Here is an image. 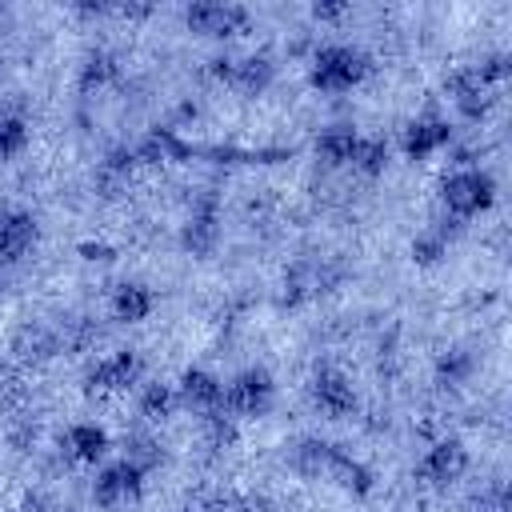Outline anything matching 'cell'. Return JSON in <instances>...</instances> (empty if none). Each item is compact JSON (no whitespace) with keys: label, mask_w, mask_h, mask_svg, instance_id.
Here are the masks:
<instances>
[{"label":"cell","mask_w":512,"mask_h":512,"mask_svg":"<svg viewBox=\"0 0 512 512\" xmlns=\"http://www.w3.org/2000/svg\"><path fill=\"white\" fill-rule=\"evenodd\" d=\"M468 368H472V356L468 352H448L444 360H440V380H448V384H460L464 376H468Z\"/></svg>","instance_id":"cell-23"},{"label":"cell","mask_w":512,"mask_h":512,"mask_svg":"<svg viewBox=\"0 0 512 512\" xmlns=\"http://www.w3.org/2000/svg\"><path fill=\"white\" fill-rule=\"evenodd\" d=\"M324 476H332L340 488H348V492H356V496H364V492H368V480H372L364 464H356L352 456H344V452H336V448H332V456H328Z\"/></svg>","instance_id":"cell-16"},{"label":"cell","mask_w":512,"mask_h":512,"mask_svg":"<svg viewBox=\"0 0 512 512\" xmlns=\"http://www.w3.org/2000/svg\"><path fill=\"white\" fill-rule=\"evenodd\" d=\"M440 256H444V236H432V232H428V236H420V240L412 244V260H416V264H436Z\"/></svg>","instance_id":"cell-24"},{"label":"cell","mask_w":512,"mask_h":512,"mask_svg":"<svg viewBox=\"0 0 512 512\" xmlns=\"http://www.w3.org/2000/svg\"><path fill=\"white\" fill-rule=\"evenodd\" d=\"M212 240H216L212 212H208V208H204V212H192V220H188V228H184V244H188L192 252H208Z\"/></svg>","instance_id":"cell-22"},{"label":"cell","mask_w":512,"mask_h":512,"mask_svg":"<svg viewBox=\"0 0 512 512\" xmlns=\"http://www.w3.org/2000/svg\"><path fill=\"white\" fill-rule=\"evenodd\" d=\"M60 448H64V456L76 460V464H96V460H104V452H108V432H104L100 424H72V428L64 432Z\"/></svg>","instance_id":"cell-13"},{"label":"cell","mask_w":512,"mask_h":512,"mask_svg":"<svg viewBox=\"0 0 512 512\" xmlns=\"http://www.w3.org/2000/svg\"><path fill=\"white\" fill-rule=\"evenodd\" d=\"M112 80H116V56H112V52L96 48V52H88V56L80 60V92H100V88H108Z\"/></svg>","instance_id":"cell-15"},{"label":"cell","mask_w":512,"mask_h":512,"mask_svg":"<svg viewBox=\"0 0 512 512\" xmlns=\"http://www.w3.org/2000/svg\"><path fill=\"white\" fill-rule=\"evenodd\" d=\"M476 512H508V492H504V488L484 492V496H480V504H476Z\"/></svg>","instance_id":"cell-25"},{"label":"cell","mask_w":512,"mask_h":512,"mask_svg":"<svg viewBox=\"0 0 512 512\" xmlns=\"http://www.w3.org/2000/svg\"><path fill=\"white\" fill-rule=\"evenodd\" d=\"M152 308H156V296H152V288L140 284V280H124V284L112 292V316L124 320V324L148 320Z\"/></svg>","instance_id":"cell-14"},{"label":"cell","mask_w":512,"mask_h":512,"mask_svg":"<svg viewBox=\"0 0 512 512\" xmlns=\"http://www.w3.org/2000/svg\"><path fill=\"white\" fill-rule=\"evenodd\" d=\"M464 468H468V448H464L460 440H440V444H432V448L424 452V460H420V476H424L428 484H436V488L456 484V480L464 476Z\"/></svg>","instance_id":"cell-9"},{"label":"cell","mask_w":512,"mask_h":512,"mask_svg":"<svg viewBox=\"0 0 512 512\" xmlns=\"http://www.w3.org/2000/svg\"><path fill=\"white\" fill-rule=\"evenodd\" d=\"M276 384L268 368H244L224 384V416H264L272 408Z\"/></svg>","instance_id":"cell-3"},{"label":"cell","mask_w":512,"mask_h":512,"mask_svg":"<svg viewBox=\"0 0 512 512\" xmlns=\"http://www.w3.org/2000/svg\"><path fill=\"white\" fill-rule=\"evenodd\" d=\"M352 144H356V132H352V128H328V132L316 140V148H320V156H324L328 164H348V160H352Z\"/></svg>","instance_id":"cell-20"},{"label":"cell","mask_w":512,"mask_h":512,"mask_svg":"<svg viewBox=\"0 0 512 512\" xmlns=\"http://www.w3.org/2000/svg\"><path fill=\"white\" fill-rule=\"evenodd\" d=\"M140 488H144V472L136 464H128V460H116V464H108L96 476L92 500L100 508H120V504H136L140 500Z\"/></svg>","instance_id":"cell-6"},{"label":"cell","mask_w":512,"mask_h":512,"mask_svg":"<svg viewBox=\"0 0 512 512\" xmlns=\"http://www.w3.org/2000/svg\"><path fill=\"white\" fill-rule=\"evenodd\" d=\"M448 140H452L448 120H440V116L412 120V124L404 128V156H408V160H428V156L440 152Z\"/></svg>","instance_id":"cell-12"},{"label":"cell","mask_w":512,"mask_h":512,"mask_svg":"<svg viewBox=\"0 0 512 512\" xmlns=\"http://www.w3.org/2000/svg\"><path fill=\"white\" fill-rule=\"evenodd\" d=\"M216 76L232 84L244 96H256L272 84V60L268 56H244V60H216Z\"/></svg>","instance_id":"cell-11"},{"label":"cell","mask_w":512,"mask_h":512,"mask_svg":"<svg viewBox=\"0 0 512 512\" xmlns=\"http://www.w3.org/2000/svg\"><path fill=\"white\" fill-rule=\"evenodd\" d=\"M176 400L188 408V412H200V416H216L224 412V380L204 372V368H188L176 384Z\"/></svg>","instance_id":"cell-8"},{"label":"cell","mask_w":512,"mask_h":512,"mask_svg":"<svg viewBox=\"0 0 512 512\" xmlns=\"http://www.w3.org/2000/svg\"><path fill=\"white\" fill-rule=\"evenodd\" d=\"M140 376H144V356L136 348H120V352L96 360V368L88 372V392L116 396V392H128Z\"/></svg>","instance_id":"cell-4"},{"label":"cell","mask_w":512,"mask_h":512,"mask_svg":"<svg viewBox=\"0 0 512 512\" xmlns=\"http://www.w3.org/2000/svg\"><path fill=\"white\" fill-rule=\"evenodd\" d=\"M328 456H332L328 444H320V440H304V444L296 448L292 464H296V472H304V476H320V472L328 468Z\"/></svg>","instance_id":"cell-21"},{"label":"cell","mask_w":512,"mask_h":512,"mask_svg":"<svg viewBox=\"0 0 512 512\" xmlns=\"http://www.w3.org/2000/svg\"><path fill=\"white\" fill-rule=\"evenodd\" d=\"M372 60L352 44H328L312 60V88L320 92H348L368 76Z\"/></svg>","instance_id":"cell-1"},{"label":"cell","mask_w":512,"mask_h":512,"mask_svg":"<svg viewBox=\"0 0 512 512\" xmlns=\"http://www.w3.org/2000/svg\"><path fill=\"white\" fill-rule=\"evenodd\" d=\"M356 172H364V176H380L384 172V164H388V148H384V140H376V136H356V144H352V160H348Z\"/></svg>","instance_id":"cell-18"},{"label":"cell","mask_w":512,"mask_h":512,"mask_svg":"<svg viewBox=\"0 0 512 512\" xmlns=\"http://www.w3.org/2000/svg\"><path fill=\"white\" fill-rule=\"evenodd\" d=\"M440 200L444 208L456 216V220H468L484 208H492L496 200V180L480 168H464V172H452L444 184H440Z\"/></svg>","instance_id":"cell-2"},{"label":"cell","mask_w":512,"mask_h":512,"mask_svg":"<svg viewBox=\"0 0 512 512\" xmlns=\"http://www.w3.org/2000/svg\"><path fill=\"white\" fill-rule=\"evenodd\" d=\"M36 240H40V228H36V216L32 212L12 208V212L0 216V260L4 264L24 260L36 248Z\"/></svg>","instance_id":"cell-10"},{"label":"cell","mask_w":512,"mask_h":512,"mask_svg":"<svg viewBox=\"0 0 512 512\" xmlns=\"http://www.w3.org/2000/svg\"><path fill=\"white\" fill-rule=\"evenodd\" d=\"M28 148V120L12 108H0V160H12Z\"/></svg>","instance_id":"cell-17"},{"label":"cell","mask_w":512,"mask_h":512,"mask_svg":"<svg viewBox=\"0 0 512 512\" xmlns=\"http://www.w3.org/2000/svg\"><path fill=\"white\" fill-rule=\"evenodd\" d=\"M176 408H180V400H176V388L172 384H144V392H140V416L168 420Z\"/></svg>","instance_id":"cell-19"},{"label":"cell","mask_w":512,"mask_h":512,"mask_svg":"<svg viewBox=\"0 0 512 512\" xmlns=\"http://www.w3.org/2000/svg\"><path fill=\"white\" fill-rule=\"evenodd\" d=\"M184 24L200 36H236L248 24V8L240 4H220V0H200L184 12Z\"/></svg>","instance_id":"cell-7"},{"label":"cell","mask_w":512,"mask_h":512,"mask_svg":"<svg viewBox=\"0 0 512 512\" xmlns=\"http://www.w3.org/2000/svg\"><path fill=\"white\" fill-rule=\"evenodd\" d=\"M312 16L316 20H336V16H344V4H312Z\"/></svg>","instance_id":"cell-26"},{"label":"cell","mask_w":512,"mask_h":512,"mask_svg":"<svg viewBox=\"0 0 512 512\" xmlns=\"http://www.w3.org/2000/svg\"><path fill=\"white\" fill-rule=\"evenodd\" d=\"M308 392H312L316 412L328 416V420H344V416L356 412V388H352V380H348L340 368H328V364L316 368Z\"/></svg>","instance_id":"cell-5"}]
</instances>
